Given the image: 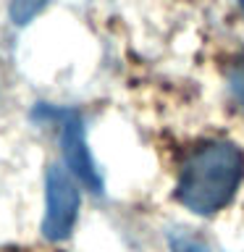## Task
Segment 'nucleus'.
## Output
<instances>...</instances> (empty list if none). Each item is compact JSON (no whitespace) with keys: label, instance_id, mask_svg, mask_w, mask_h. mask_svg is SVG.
<instances>
[{"label":"nucleus","instance_id":"1","mask_svg":"<svg viewBox=\"0 0 244 252\" xmlns=\"http://www.w3.org/2000/svg\"><path fill=\"white\" fill-rule=\"evenodd\" d=\"M244 171L239 147L228 142H213L186 160L179 176V200L189 210L208 216L220 210L234 197Z\"/></svg>","mask_w":244,"mask_h":252},{"label":"nucleus","instance_id":"5","mask_svg":"<svg viewBox=\"0 0 244 252\" xmlns=\"http://www.w3.org/2000/svg\"><path fill=\"white\" fill-rule=\"evenodd\" d=\"M171 244H173V252H210L202 242L192 239V236H181V234L173 236Z\"/></svg>","mask_w":244,"mask_h":252},{"label":"nucleus","instance_id":"4","mask_svg":"<svg viewBox=\"0 0 244 252\" xmlns=\"http://www.w3.org/2000/svg\"><path fill=\"white\" fill-rule=\"evenodd\" d=\"M50 0H11V19L13 24H29Z\"/></svg>","mask_w":244,"mask_h":252},{"label":"nucleus","instance_id":"6","mask_svg":"<svg viewBox=\"0 0 244 252\" xmlns=\"http://www.w3.org/2000/svg\"><path fill=\"white\" fill-rule=\"evenodd\" d=\"M239 3H242V8H244V0H239Z\"/></svg>","mask_w":244,"mask_h":252},{"label":"nucleus","instance_id":"3","mask_svg":"<svg viewBox=\"0 0 244 252\" xmlns=\"http://www.w3.org/2000/svg\"><path fill=\"white\" fill-rule=\"evenodd\" d=\"M61 142H63V158H66L68 171L74 173L82 184L90 187L92 192H100L102 179H100V171H97V165H94L92 155H90V147H87L84 126L79 121H66Z\"/></svg>","mask_w":244,"mask_h":252},{"label":"nucleus","instance_id":"2","mask_svg":"<svg viewBox=\"0 0 244 252\" xmlns=\"http://www.w3.org/2000/svg\"><path fill=\"white\" fill-rule=\"evenodd\" d=\"M79 213V189L76 176L61 165H50L45 176V220L42 231L47 239H66L76 223Z\"/></svg>","mask_w":244,"mask_h":252}]
</instances>
